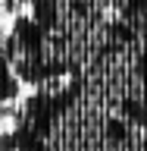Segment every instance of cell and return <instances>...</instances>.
I'll return each mask as SVG.
<instances>
[{
	"label": "cell",
	"mask_w": 147,
	"mask_h": 151,
	"mask_svg": "<svg viewBox=\"0 0 147 151\" xmlns=\"http://www.w3.org/2000/svg\"><path fill=\"white\" fill-rule=\"evenodd\" d=\"M0 3H3L6 9H19V6H28L31 0H0Z\"/></svg>",
	"instance_id": "cell-1"
}]
</instances>
